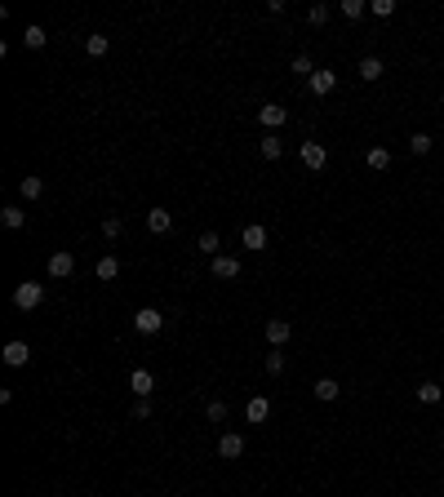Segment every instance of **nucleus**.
I'll return each mask as SVG.
<instances>
[{
    "mask_svg": "<svg viewBox=\"0 0 444 497\" xmlns=\"http://www.w3.org/2000/svg\"><path fill=\"white\" fill-rule=\"evenodd\" d=\"M431 147H436V138H431V134H413V138H409V151H413V156H427Z\"/></svg>",
    "mask_w": 444,
    "mask_h": 497,
    "instance_id": "25",
    "label": "nucleus"
},
{
    "mask_svg": "<svg viewBox=\"0 0 444 497\" xmlns=\"http://www.w3.org/2000/svg\"><path fill=\"white\" fill-rule=\"evenodd\" d=\"M262 364H267V373H271V378H276V373H285V355H280V351H271Z\"/></svg>",
    "mask_w": 444,
    "mask_h": 497,
    "instance_id": "31",
    "label": "nucleus"
},
{
    "mask_svg": "<svg viewBox=\"0 0 444 497\" xmlns=\"http://www.w3.org/2000/svg\"><path fill=\"white\" fill-rule=\"evenodd\" d=\"M18 195H23V200H40L45 195V178H23V182H18Z\"/></svg>",
    "mask_w": 444,
    "mask_h": 497,
    "instance_id": "16",
    "label": "nucleus"
},
{
    "mask_svg": "<svg viewBox=\"0 0 444 497\" xmlns=\"http://www.w3.org/2000/svg\"><path fill=\"white\" fill-rule=\"evenodd\" d=\"M342 18H360V14H369V5H364V0H342Z\"/></svg>",
    "mask_w": 444,
    "mask_h": 497,
    "instance_id": "26",
    "label": "nucleus"
},
{
    "mask_svg": "<svg viewBox=\"0 0 444 497\" xmlns=\"http://www.w3.org/2000/svg\"><path fill=\"white\" fill-rule=\"evenodd\" d=\"M120 231H125V222H120V218H107V222H102V236H107V240H116Z\"/></svg>",
    "mask_w": 444,
    "mask_h": 497,
    "instance_id": "32",
    "label": "nucleus"
},
{
    "mask_svg": "<svg viewBox=\"0 0 444 497\" xmlns=\"http://www.w3.org/2000/svg\"><path fill=\"white\" fill-rule=\"evenodd\" d=\"M134 417H138V422L151 417V400H134Z\"/></svg>",
    "mask_w": 444,
    "mask_h": 497,
    "instance_id": "34",
    "label": "nucleus"
},
{
    "mask_svg": "<svg viewBox=\"0 0 444 497\" xmlns=\"http://www.w3.org/2000/svg\"><path fill=\"white\" fill-rule=\"evenodd\" d=\"M369 14L373 18H391L395 14V0H369Z\"/></svg>",
    "mask_w": 444,
    "mask_h": 497,
    "instance_id": "27",
    "label": "nucleus"
},
{
    "mask_svg": "<svg viewBox=\"0 0 444 497\" xmlns=\"http://www.w3.org/2000/svg\"><path fill=\"white\" fill-rule=\"evenodd\" d=\"M107 49H111L107 36H84V53H89V58H102Z\"/></svg>",
    "mask_w": 444,
    "mask_h": 497,
    "instance_id": "21",
    "label": "nucleus"
},
{
    "mask_svg": "<svg viewBox=\"0 0 444 497\" xmlns=\"http://www.w3.org/2000/svg\"><path fill=\"white\" fill-rule=\"evenodd\" d=\"M205 417L209 422H226V404L222 400H209V404H205Z\"/></svg>",
    "mask_w": 444,
    "mask_h": 497,
    "instance_id": "28",
    "label": "nucleus"
},
{
    "mask_svg": "<svg viewBox=\"0 0 444 497\" xmlns=\"http://www.w3.org/2000/svg\"><path fill=\"white\" fill-rule=\"evenodd\" d=\"M134 329L147 333V337H156L160 329H165V315H160L156 306H143V311H134Z\"/></svg>",
    "mask_w": 444,
    "mask_h": 497,
    "instance_id": "3",
    "label": "nucleus"
},
{
    "mask_svg": "<svg viewBox=\"0 0 444 497\" xmlns=\"http://www.w3.org/2000/svg\"><path fill=\"white\" fill-rule=\"evenodd\" d=\"M0 222H5L9 231H18V227H27V213L18 209V204H9V209H0Z\"/></svg>",
    "mask_w": 444,
    "mask_h": 497,
    "instance_id": "19",
    "label": "nucleus"
},
{
    "mask_svg": "<svg viewBox=\"0 0 444 497\" xmlns=\"http://www.w3.org/2000/svg\"><path fill=\"white\" fill-rule=\"evenodd\" d=\"M294 71H298V76H316V67H311V58H302V53H298V58H294Z\"/></svg>",
    "mask_w": 444,
    "mask_h": 497,
    "instance_id": "33",
    "label": "nucleus"
},
{
    "mask_svg": "<svg viewBox=\"0 0 444 497\" xmlns=\"http://www.w3.org/2000/svg\"><path fill=\"white\" fill-rule=\"evenodd\" d=\"M244 417H249L253 426H258V422H267V417H271V400H267V396H253L249 404H244Z\"/></svg>",
    "mask_w": 444,
    "mask_h": 497,
    "instance_id": "12",
    "label": "nucleus"
},
{
    "mask_svg": "<svg viewBox=\"0 0 444 497\" xmlns=\"http://www.w3.org/2000/svg\"><path fill=\"white\" fill-rule=\"evenodd\" d=\"M116 276H120V258H111V253L98 258V280H116Z\"/></svg>",
    "mask_w": 444,
    "mask_h": 497,
    "instance_id": "22",
    "label": "nucleus"
},
{
    "mask_svg": "<svg viewBox=\"0 0 444 497\" xmlns=\"http://www.w3.org/2000/svg\"><path fill=\"white\" fill-rule=\"evenodd\" d=\"M218 453L226 457V462H231V457H240L244 453V435H240V431H226V435L218 439Z\"/></svg>",
    "mask_w": 444,
    "mask_h": 497,
    "instance_id": "11",
    "label": "nucleus"
},
{
    "mask_svg": "<svg viewBox=\"0 0 444 497\" xmlns=\"http://www.w3.org/2000/svg\"><path fill=\"white\" fill-rule=\"evenodd\" d=\"M129 391H134L138 400H147L151 391H156V378H151L147 369H134V373H129Z\"/></svg>",
    "mask_w": 444,
    "mask_h": 497,
    "instance_id": "9",
    "label": "nucleus"
},
{
    "mask_svg": "<svg viewBox=\"0 0 444 497\" xmlns=\"http://www.w3.org/2000/svg\"><path fill=\"white\" fill-rule=\"evenodd\" d=\"M311 391H316V400H325V404H334V400L342 396V387H338L334 378H320V382H316V387H311Z\"/></svg>",
    "mask_w": 444,
    "mask_h": 497,
    "instance_id": "15",
    "label": "nucleus"
},
{
    "mask_svg": "<svg viewBox=\"0 0 444 497\" xmlns=\"http://www.w3.org/2000/svg\"><path fill=\"white\" fill-rule=\"evenodd\" d=\"M258 120H262L267 129H280V125L289 120V111L280 107V102H267V107H258Z\"/></svg>",
    "mask_w": 444,
    "mask_h": 497,
    "instance_id": "10",
    "label": "nucleus"
},
{
    "mask_svg": "<svg viewBox=\"0 0 444 497\" xmlns=\"http://www.w3.org/2000/svg\"><path fill=\"white\" fill-rule=\"evenodd\" d=\"M258 151L267 156V160H280V156H285V143H280L276 134H267V138H262V143H258Z\"/></svg>",
    "mask_w": 444,
    "mask_h": 497,
    "instance_id": "18",
    "label": "nucleus"
},
{
    "mask_svg": "<svg viewBox=\"0 0 444 497\" xmlns=\"http://www.w3.org/2000/svg\"><path fill=\"white\" fill-rule=\"evenodd\" d=\"M364 160H369V169H391V151H386V147H369Z\"/></svg>",
    "mask_w": 444,
    "mask_h": 497,
    "instance_id": "23",
    "label": "nucleus"
},
{
    "mask_svg": "<svg viewBox=\"0 0 444 497\" xmlns=\"http://www.w3.org/2000/svg\"><path fill=\"white\" fill-rule=\"evenodd\" d=\"M147 231H151V236H169V231H174L169 209H147Z\"/></svg>",
    "mask_w": 444,
    "mask_h": 497,
    "instance_id": "8",
    "label": "nucleus"
},
{
    "mask_svg": "<svg viewBox=\"0 0 444 497\" xmlns=\"http://www.w3.org/2000/svg\"><path fill=\"white\" fill-rule=\"evenodd\" d=\"M307 23H311V27H325V23H329V9H325V5H311V9H307Z\"/></svg>",
    "mask_w": 444,
    "mask_h": 497,
    "instance_id": "29",
    "label": "nucleus"
},
{
    "mask_svg": "<svg viewBox=\"0 0 444 497\" xmlns=\"http://www.w3.org/2000/svg\"><path fill=\"white\" fill-rule=\"evenodd\" d=\"M307 84H311V93H316V98H329V93L338 89V71H329V67H316V76H311Z\"/></svg>",
    "mask_w": 444,
    "mask_h": 497,
    "instance_id": "5",
    "label": "nucleus"
},
{
    "mask_svg": "<svg viewBox=\"0 0 444 497\" xmlns=\"http://www.w3.org/2000/svg\"><path fill=\"white\" fill-rule=\"evenodd\" d=\"M262 333H267L271 351H280V346H285L289 337H294V324H289V320H267V324H262Z\"/></svg>",
    "mask_w": 444,
    "mask_h": 497,
    "instance_id": "4",
    "label": "nucleus"
},
{
    "mask_svg": "<svg viewBox=\"0 0 444 497\" xmlns=\"http://www.w3.org/2000/svg\"><path fill=\"white\" fill-rule=\"evenodd\" d=\"M71 271H75V258H71V253H67V249H58V253H49V276H54V280H67V276H71Z\"/></svg>",
    "mask_w": 444,
    "mask_h": 497,
    "instance_id": "7",
    "label": "nucleus"
},
{
    "mask_svg": "<svg viewBox=\"0 0 444 497\" xmlns=\"http://www.w3.org/2000/svg\"><path fill=\"white\" fill-rule=\"evenodd\" d=\"M240 245L253 249V253L267 249V227H258V222H253V227H244V231H240Z\"/></svg>",
    "mask_w": 444,
    "mask_h": 497,
    "instance_id": "13",
    "label": "nucleus"
},
{
    "mask_svg": "<svg viewBox=\"0 0 444 497\" xmlns=\"http://www.w3.org/2000/svg\"><path fill=\"white\" fill-rule=\"evenodd\" d=\"M213 276H218V280H235V276H240V262L226 258V253H218V258H213Z\"/></svg>",
    "mask_w": 444,
    "mask_h": 497,
    "instance_id": "14",
    "label": "nucleus"
},
{
    "mask_svg": "<svg viewBox=\"0 0 444 497\" xmlns=\"http://www.w3.org/2000/svg\"><path fill=\"white\" fill-rule=\"evenodd\" d=\"M355 71H360V80H382V58H373V53H369V58H360V67H355Z\"/></svg>",
    "mask_w": 444,
    "mask_h": 497,
    "instance_id": "17",
    "label": "nucleus"
},
{
    "mask_svg": "<svg viewBox=\"0 0 444 497\" xmlns=\"http://www.w3.org/2000/svg\"><path fill=\"white\" fill-rule=\"evenodd\" d=\"M218 245H222L218 231H205V236H200V249H205V253H213V258H218Z\"/></svg>",
    "mask_w": 444,
    "mask_h": 497,
    "instance_id": "30",
    "label": "nucleus"
},
{
    "mask_svg": "<svg viewBox=\"0 0 444 497\" xmlns=\"http://www.w3.org/2000/svg\"><path fill=\"white\" fill-rule=\"evenodd\" d=\"M298 156H302V165H307L311 173H320V169L329 165V151H325V143H311V138H307V143L298 147Z\"/></svg>",
    "mask_w": 444,
    "mask_h": 497,
    "instance_id": "2",
    "label": "nucleus"
},
{
    "mask_svg": "<svg viewBox=\"0 0 444 497\" xmlns=\"http://www.w3.org/2000/svg\"><path fill=\"white\" fill-rule=\"evenodd\" d=\"M40 302H45V284H36V280H23V284L14 289V306L18 311H36Z\"/></svg>",
    "mask_w": 444,
    "mask_h": 497,
    "instance_id": "1",
    "label": "nucleus"
},
{
    "mask_svg": "<svg viewBox=\"0 0 444 497\" xmlns=\"http://www.w3.org/2000/svg\"><path fill=\"white\" fill-rule=\"evenodd\" d=\"M0 355H5V364H9V369H27V360H32V346L14 337V342H5V351H0Z\"/></svg>",
    "mask_w": 444,
    "mask_h": 497,
    "instance_id": "6",
    "label": "nucleus"
},
{
    "mask_svg": "<svg viewBox=\"0 0 444 497\" xmlns=\"http://www.w3.org/2000/svg\"><path fill=\"white\" fill-rule=\"evenodd\" d=\"M444 391L436 387V382H418V404H440Z\"/></svg>",
    "mask_w": 444,
    "mask_h": 497,
    "instance_id": "20",
    "label": "nucleus"
},
{
    "mask_svg": "<svg viewBox=\"0 0 444 497\" xmlns=\"http://www.w3.org/2000/svg\"><path fill=\"white\" fill-rule=\"evenodd\" d=\"M45 40H49V32H45V27H27V32H23V45H27V49H40Z\"/></svg>",
    "mask_w": 444,
    "mask_h": 497,
    "instance_id": "24",
    "label": "nucleus"
}]
</instances>
